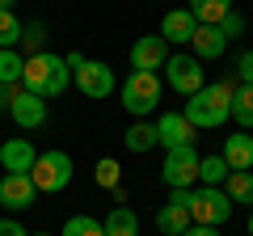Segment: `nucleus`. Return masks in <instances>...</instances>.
I'll use <instances>...</instances> for the list:
<instances>
[{
  "instance_id": "1",
  "label": "nucleus",
  "mask_w": 253,
  "mask_h": 236,
  "mask_svg": "<svg viewBox=\"0 0 253 236\" xmlns=\"http://www.w3.org/2000/svg\"><path fill=\"white\" fill-rule=\"evenodd\" d=\"M232 89H236L232 80H211V84H203L199 93H190L186 110H181V114L190 118V127L194 131L224 127L228 118H232Z\"/></svg>"
},
{
  "instance_id": "2",
  "label": "nucleus",
  "mask_w": 253,
  "mask_h": 236,
  "mask_svg": "<svg viewBox=\"0 0 253 236\" xmlns=\"http://www.w3.org/2000/svg\"><path fill=\"white\" fill-rule=\"evenodd\" d=\"M72 84V68L63 64V55H26V68H21V89L26 93H38V97H59L63 89Z\"/></svg>"
},
{
  "instance_id": "3",
  "label": "nucleus",
  "mask_w": 253,
  "mask_h": 236,
  "mask_svg": "<svg viewBox=\"0 0 253 236\" xmlns=\"http://www.w3.org/2000/svg\"><path fill=\"white\" fill-rule=\"evenodd\" d=\"M161 89H165V84H161V76H156V72H131L123 84H118L126 114H135V118L152 114V110L161 106Z\"/></svg>"
},
{
  "instance_id": "4",
  "label": "nucleus",
  "mask_w": 253,
  "mask_h": 236,
  "mask_svg": "<svg viewBox=\"0 0 253 236\" xmlns=\"http://www.w3.org/2000/svg\"><path fill=\"white\" fill-rule=\"evenodd\" d=\"M30 182H34L38 194H59L63 186L72 182V156L51 148V152L34 156V169H30Z\"/></svg>"
},
{
  "instance_id": "5",
  "label": "nucleus",
  "mask_w": 253,
  "mask_h": 236,
  "mask_svg": "<svg viewBox=\"0 0 253 236\" xmlns=\"http://www.w3.org/2000/svg\"><path fill=\"white\" fill-rule=\"evenodd\" d=\"M190 219L194 224H207V228H219L232 219V198H228L219 186H203V190H190V202H186Z\"/></svg>"
},
{
  "instance_id": "6",
  "label": "nucleus",
  "mask_w": 253,
  "mask_h": 236,
  "mask_svg": "<svg viewBox=\"0 0 253 236\" xmlns=\"http://www.w3.org/2000/svg\"><path fill=\"white\" fill-rule=\"evenodd\" d=\"M161 177L169 190H190V182H199V152H194V144L169 148L165 164H161Z\"/></svg>"
},
{
  "instance_id": "7",
  "label": "nucleus",
  "mask_w": 253,
  "mask_h": 236,
  "mask_svg": "<svg viewBox=\"0 0 253 236\" xmlns=\"http://www.w3.org/2000/svg\"><path fill=\"white\" fill-rule=\"evenodd\" d=\"M165 84L173 93H181V97H190V93H199L207 84V72H203V64L194 55H169L165 59Z\"/></svg>"
},
{
  "instance_id": "8",
  "label": "nucleus",
  "mask_w": 253,
  "mask_h": 236,
  "mask_svg": "<svg viewBox=\"0 0 253 236\" xmlns=\"http://www.w3.org/2000/svg\"><path fill=\"white\" fill-rule=\"evenodd\" d=\"M72 76H76V89H81L84 97H93V101L110 97V93L118 89V80H114V72H110V64H101V59H84Z\"/></svg>"
},
{
  "instance_id": "9",
  "label": "nucleus",
  "mask_w": 253,
  "mask_h": 236,
  "mask_svg": "<svg viewBox=\"0 0 253 236\" xmlns=\"http://www.w3.org/2000/svg\"><path fill=\"white\" fill-rule=\"evenodd\" d=\"M194 127H190V118L186 114H177V110H169V114H161L156 118V144L169 152V148H186V144H194Z\"/></svg>"
},
{
  "instance_id": "10",
  "label": "nucleus",
  "mask_w": 253,
  "mask_h": 236,
  "mask_svg": "<svg viewBox=\"0 0 253 236\" xmlns=\"http://www.w3.org/2000/svg\"><path fill=\"white\" fill-rule=\"evenodd\" d=\"M34 198H38V190L30 182V173H4L0 177V207L26 211V207H34Z\"/></svg>"
},
{
  "instance_id": "11",
  "label": "nucleus",
  "mask_w": 253,
  "mask_h": 236,
  "mask_svg": "<svg viewBox=\"0 0 253 236\" xmlns=\"http://www.w3.org/2000/svg\"><path fill=\"white\" fill-rule=\"evenodd\" d=\"M165 59H169V42L161 34H144L131 46V72H156L165 68Z\"/></svg>"
},
{
  "instance_id": "12",
  "label": "nucleus",
  "mask_w": 253,
  "mask_h": 236,
  "mask_svg": "<svg viewBox=\"0 0 253 236\" xmlns=\"http://www.w3.org/2000/svg\"><path fill=\"white\" fill-rule=\"evenodd\" d=\"M9 114H13V122H17L21 131H38V127L46 122V101L38 97V93H26V89H21L17 97H13Z\"/></svg>"
},
{
  "instance_id": "13",
  "label": "nucleus",
  "mask_w": 253,
  "mask_h": 236,
  "mask_svg": "<svg viewBox=\"0 0 253 236\" xmlns=\"http://www.w3.org/2000/svg\"><path fill=\"white\" fill-rule=\"evenodd\" d=\"M34 144L30 139H4L0 144V164H4V173H30L34 169Z\"/></svg>"
},
{
  "instance_id": "14",
  "label": "nucleus",
  "mask_w": 253,
  "mask_h": 236,
  "mask_svg": "<svg viewBox=\"0 0 253 236\" xmlns=\"http://www.w3.org/2000/svg\"><path fill=\"white\" fill-rule=\"evenodd\" d=\"M190 46H194V59H219V55L228 51V38L219 34V26H194V34H190Z\"/></svg>"
},
{
  "instance_id": "15",
  "label": "nucleus",
  "mask_w": 253,
  "mask_h": 236,
  "mask_svg": "<svg viewBox=\"0 0 253 236\" xmlns=\"http://www.w3.org/2000/svg\"><path fill=\"white\" fill-rule=\"evenodd\" d=\"M224 164L232 173H245V169H253V135H245V131H236V135H228L224 139Z\"/></svg>"
},
{
  "instance_id": "16",
  "label": "nucleus",
  "mask_w": 253,
  "mask_h": 236,
  "mask_svg": "<svg viewBox=\"0 0 253 236\" xmlns=\"http://www.w3.org/2000/svg\"><path fill=\"white\" fill-rule=\"evenodd\" d=\"M190 224H194V219H190L186 202H177V198L169 194V202H165V207L156 211V228H161V236H181Z\"/></svg>"
},
{
  "instance_id": "17",
  "label": "nucleus",
  "mask_w": 253,
  "mask_h": 236,
  "mask_svg": "<svg viewBox=\"0 0 253 236\" xmlns=\"http://www.w3.org/2000/svg\"><path fill=\"white\" fill-rule=\"evenodd\" d=\"M194 26H199V21L190 17V9H173V13H165V17H161V38L181 46V42H190Z\"/></svg>"
},
{
  "instance_id": "18",
  "label": "nucleus",
  "mask_w": 253,
  "mask_h": 236,
  "mask_svg": "<svg viewBox=\"0 0 253 236\" xmlns=\"http://www.w3.org/2000/svg\"><path fill=\"white\" fill-rule=\"evenodd\" d=\"M232 13V0H190V17L199 26H219Z\"/></svg>"
},
{
  "instance_id": "19",
  "label": "nucleus",
  "mask_w": 253,
  "mask_h": 236,
  "mask_svg": "<svg viewBox=\"0 0 253 236\" xmlns=\"http://www.w3.org/2000/svg\"><path fill=\"white\" fill-rule=\"evenodd\" d=\"M123 144H126V152H152L156 148V122H144V118H139V122H131V127H126V135H123Z\"/></svg>"
},
{
  "instance_id": "20",
  "label": "nucleus",
  "mask_w": 253,
  "mask_h": 236,
  "mask_svg": "<svg viewBox=\"0 0 253 236\" xmlns=\"http://www.w3.org/2000/svg\"><path fill=\"white\" fill-rule=\"evenodd\" d=\"M101 228H106V236H139V219L131 207H114L101 219Z\"/></svg>"
},
{
  "instance_id": "21",
  "label": "nucleus",
  "mask_w": 253,
  "mask_h": 236,
  "mask_svg": "<svg viewBox=\"0 0 253 236\" xmlns=\"http://www.w3.org/2000/svg\"><path fill=\"white\" fill-rule=\"evenodd\" d=\"M232 118L241 131H253V84H236L232 89Z\"/></svg>"
},
{
  "instance_id": "22",
  "label": "nucleus",
  "mask_w": 253,
  "mask_h": 236,
  "mask_svg": "<svg viewBox=\"0 0 253 236\" xmlns=\"http://www.w3.org/2000/svg\"><path fill=\"white\" fill-rule=\"evenodd\" d=\"M224 194L232 198V207H236V202H249V207H253V173L249 169H245V173H228V177H224Z\"/></svg>"
},
{
  "instance_id": "23",
  "label": "nucleus",
  "mask_w": 253,
  "mask_h": 236,
  "mask_svg": "<svg viewBox=\"0 0 253 236\" xmlns=\"http://www.w3.org/2000/svg\"><path fill=\"white\" fill-rule=\"evenodd\" d=\"M228 164H224V156H199V182L203 186H224V177H228Z\"/></svg>"
},
{
  "instance_id": "24",
  "label": "nucleus",
  "mask_w": 253,
  "mask_h": 236,
  "mask_svg": "<svg viewBox=\"0 0 253 236\" xmlns=\"http://www.w3.org/2000/svg\"><path fill=\"white\" fill-rule=\"evenodd\" d=\"M17 46H26L30 55H42L46 51V26L42 21H21V42Z\"/></svg>"
},
{
  "instance_id": "25",
  "label": "nucleus",
  "mask_w": 253,
  "mask_h": 236,
  "mask_svg": "<svg viewBox=\"0 0 253 236\" xmlns=\"http://www.w3.org/2000/svg\"><path fill=\"white\" fill-rule=\"evenodd\" d=\"M21 42V21L13 17V9H0V51H17Z\"/></svg>"
},
{
  "instance_id": "26",
  "label": "nucleus",
  "mask_w": 253,
  "mask_h": 236,
  "mask_svg": "<svg viewBox=\"0 0 253 236\" xmlns=\"http://www.w3.org/2000/svg\"><path fill=\"white\" fill-rule=\"evenodd\" d=\"M59 236H106V228H101V219H93V215H72L68 224H63Z\"/></svg>"
},
{
  "instance_id": "27",
  "label": "nucleus",
  "mask_w": 253,
  "mask_h": 236,
  "mask_svg": "<svg viewBox=\"0 0 253 236\" xmlns=\"http://www.w3.org/2000/svg\"><path fill=\"white\" fill-rule=\"evenodd\" d=\"M21 68L26 59L17 51H0V84H21Z\"/></svg>"
},
{
  "instance_id": "28",
  "label": "nucleus",
  "mask_w": 253,
  "mask_h": 236,
  "mask_svg": "<svg viewBox=\"0 0 253 236\" xmlns=\"http://www.w3.org/2000/svg\"><path fill=\"white\" fill-rule=\"evenodd\" d=\"M93 177H97V186H101V190H114V186H118V177H123V169H118V160H110V156H106V160H97Z\"/></svg>"
},
{
  "instance_id": "29",
  "label": "nucleus",
  "mask_w": 253,
  "mask_h": 236,
  "mask_svg": "<svg viewBox=\"0 0 253 236\" xmlns=\"http://www.w3.org/2000/svg\"><path fill=\"white\" fill-rule=\"evenodd\" d=\"M219 34H224L228 42H232V38H241V34H245V17H241V13L232 9V13H228L224 21H219Z\"/></svg>"
},
{
  "instance_id": "30",
  "label": "nucleus",
  "mask_w": 253,
  "mask_h": 236,
  "mask_svg": "<svg viewBox=\"0 0 253 236\" xmlns=\"http://www.w3.org/2000/svg\"><path fill=\"white\" fill-rule=\"evenodd\" d=\"M236 76H241V84H253V46L241 51V59H236Z\"/></svg>"
},
{
  "instance_id": "31",
  "label": "nucleus",
  "mask_w": 253,
  "mask_h": 236,
  "mask_svg": "<svg viewBox=\"0 0 253 236\" xmlns=\"http://www.w3.org/2000/svg\"><path fill=\"white\" fill-rule=\"evenodd\" d=\"M0 236H30V232L17 224V219H0Z\"/></svg>"
},
{
  "instance_id": "32",
  "label": "nucleus",
  "mask_w": 253,
  "mask_h": 236,
  "mask_svg": "<svg viewBox=\"0 0 253 236\" xmlns=\"http://www.w3.org/2000/svg\"><path fill=\"white\" fill-rule=\"evenodd\" d=\"M17 93H21L17 84H0V110H9V106H13V97H17Z\"/></svg>"
},
{
  "instance_id": "33",
  "label": "nucleus",
  "mask_w": 253,
  "mask_h": 236,
  "mask_svg": "<svg viewBox=\"0 0 253 236\" xmlns=\"http://www.w3.org/2000/svg\"><path fill=\"white\" fill-rule=\"evenodd\" d=\"M181 236H219V228H207V224H190Z\"/></svg>"
},
{
  "instance_id": "34",
  "label": "nucleus",
  "mask_w": 253,
  "mask_h": 236,
  "mask_svg": "<svg viewBox=\"0 0 253 236\" xmlns=\"http://www.w3.org/2000/svg\"><path fill=\"white\" fill-rule=\"evenodd\" d=\"M13 4H17V0H0V9H13Z\"/></svg>"
},
{
  "instance_id": "35",
  "label": "nucleus",
  "mask_w": 253,
  "mask_h": 236,
  "mask_svg": "<svg viewBox=\"0 0 253 236\" xmlns=\"http://www.w3.org/2000/svg\"><path fill=\"white\" fill-rule=\"evenodd\" d=\"M249 236H253V211H249Z\"/></svg>"
},
{
  "instance_id": "36",
  "label": "nucleus",
  "mask_w": 253,
  "mask_h": 236,
  "mask_svg": "<svg viewBox=\"0 0 253 236\" xmlns=\"http://www.w3.org/2000/svg\"><path fill=\"white\" fill-rule=\"evenodd\" d=\"M30 236H51V232H30Z\"/></svg>"
}]
</instances>
